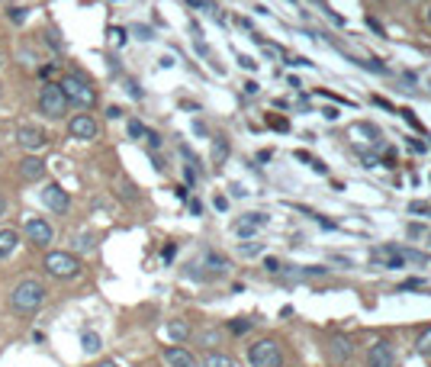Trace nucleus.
<instances>
[{"label": "nucleus", "instance_id": "obj_1", "mask_svg": "<svg viewBox=\"0 0 431 367\" xmlns=\"http://www.w3.org/2000/svg\"><path fill=\"white\" fill-rule=\"evenodd\" d=\"M10 303H13V309H17V313L29 316V313H36V309L45 303V287H42L39 280H33V277H26V280H20V284L13 287Z\"/></svg>", "mask_w": 431, "mask_h": 367}, {"label": "nucleus", "instance_id": "obj_2", "mask_svg": "<svg viewBox=\"0 0 431 367\" xmlns=\"http://www.w3.org/2000/svg\"><path fill=\"white\" fill-rule=\"evenodd\" d=\"M370 261L377 267H390V271H396V267H402L406 261L428 264V255H422V251H409V248H396V245H383V248L370 251Z\"/></svg>", "mask_w": 431, "mask_h": 367}, {"label": "nucleus", "instance_id": "obj_3", "mask_svg": "<svg viewBox=\"0 0 431 367\" xmlns=\"http://www.w3.org/2000/svg\"><path fill=\"white\" fill-rule=\"evenodd\" d=\"M61 87V93H65V100L68 103H75V107H81V110H91L93 103H97V93H93V87L84 77H77V75H68L65 81L59 84Z\"/></svg>", "mask_w": 431, "mask_h": 367}, {"label": "nucleus", "instance_id": "obj_4", "mask_svg": "<svg viewBox=\"0 0 431 367\" xmlns=\"http://www.w3.org/2000/svg\"><path fill=\"white\" fill-rule=\"evenodd\" d=\"M248 364L251 367H283V348L274 338H261L248 348Z\"/></svg>", "mask_w": 431, "mask_h": 367}, {"label": "nucleus", "instance_id": "obj_5", "mask_svg": "<svg viewBox=\"0 0 431 367\" xmlns=\"http://www.w3.org/2000/svg\"><path fill=\"white\" fill-rule=\"evenodd\" d=\"M39 110L49 119H61V117H65L68 100H65V93H61L59 84H45V87L39 91Z\"/></svg>", "mask_w": 431, "mask_h": 367}, {"label": "nucleus", "instance_id": "obj_6", "mask_svg": "<svg viewBox=\"0 0 431 367\" xmlns=\"http://www.w3.org/2000/svg\"><path fill=\"white\" fill-rule=\"evenodd\" d=\"M45 271H49L52 277H75L77 271H81V264H77L75 255H65V251H52L49 258H45Z\"/></svg>", "mask_w": 431, "mask_h": 367}, {"label": "nucleus", "instance_id": "obj_7", "mask_svg": "<svg viewBox=\"0 0 431 367\" xmlns=\"http://www.w3.org/2000/svg\"><path fill=\"white\" fill-rule=\"evenodd\" d=\"M17 139H20V145H23V149H42V145H45V139H49V135H45V129H42V126H36V123H23L17 129Z\"/></svg>", "mask_w": 431, "mask_h": 367}, {"label": "nucleus", "instance_id": "obj_8", "mask_svg": "<svg viewBox=\"0 0 431 367\" xmlns=\"http://www.w3.org/2000/svg\"><path fill=\"white\" fill-rule=\"evenodd\" d=\"M367 367H396V351L390 342H377L367 354Z\"/></svg>", "mask_w": 431, "mask_h": 367}, {"label": "nucleus", "instance_id": "obj_9", "mask_svg": "<svg viewBox=\"0 0 431 367\" xmlns=\"http://www.w3.org/2000/svg\"><path fill=\"white\" fill-rule=\"evenodd\" d=\"M42 203L52 209V213H68V207H71V200H68V193L61 190L59 184H49L45 190H42Z\"/></svg>", "mask_w": 431, "mask_h": 367}, {"label": "nucleus", "instance_id": "obj_10", "mask_svg": "<svg viewBox=\"0 0 431 367\" xmlns=\"http://www.w3.org/2000/svg\"><path fill=\"white\" fill-rule=\"evenodd\" d=\"M264 225H267L264 213H245V216L235 223V235H239V239H251V235H255L257 229H264Z\"/></svg>", "mask_w": 431, "mask_h": 367}, {"label": "nucleus", "instance_id": "obj_11", "mask_svg": "<svg viewBox=\"0 0 431 367\" xmlns=\"http://www.w3.org/2000/svg\"><path fill=\"white\" fill-rule=\"evenodd\" d=\"M68 133L75 135V139H81V142H91V139H97V123L81 113V117H75L68 123Z\"/></svg>", "mask_w": 431, "mask_h": 367}, {"label": "nucleus", "instance_id": "obj_12", "mask_svg": "<svg viewBox=\"0 0 431 367\" xmlns=\"http://www.w3.org/2000/svg\"><path fill=\"white\" fill-rule=\"evenodd\" d=\"M26 235H29V242H36V245H49L52 225L45 223V219H26Z\"/></svg>", "mask_w": 431, "mask_h": 367}, {"label": "nucleus", "instance_id": "obj_13", "mask_svg": "<svg viewBox=\"0 0 431 367\" xmlns=\"http://www.w3.org/2000/svg\"><path fill=\"white\" fill-rule=\"evenodd\" d=\"M165 361L171 367H197L193 354L187 348H181V345H171V348H165Z\"/></svg>", "mask_w": 431, "mask_h": 367}, {"label": "nucleus", "instance_id": "obj_14", "mask_svg": "<svg viewBox=\"0 0 431 367\" xmlns=\"http://www.w3.org/2000/svg\"><path fill=\"white\" fill-rule=\"evenodd\" d=\"M20 174H23L26 181H42V177H45V161H39V158H26L23 165H20Z\"/></svg>", "mask_w": 431, "mask_h": 367}, {"label": "nucleus", "instance_id": "obj_15", "mask_svg": "<svg viewBox=\"0 0 431 367\" xmlns=\"http://www.w3.org/2000/svg\"><path fill=\"white\" fill-rule=\"evenodd\" d=\"M17 245H20V235L13 232V229H0V261L10 258Z\"/></svg>", "mask_w": 431, "mask_h": 367}, {"label": "nucleus", "instance_id": "obj_16", "mask_svg": "<svg viewBox=\"0 0 431 367\" xmlns=\"http://www.w3.org/2000/svg\"><path fill=\"white\" fill-rule=\"evenodd\" d=\"M167 338H174V342H183V338H190V326H187L183 319H174V322H167Z\"/></svg>", "mask_w": 431, "mask_h": 367}, {"label": "nucleus", "instance_id": "obj_17", "mask_svg": "<svg viewBox=\"0 0 431 367\" xmlns=\"http://www.w3.org/2000/svg\"><path fill=\"white\" fill-rule=\"evenodd\" d=\"M206 267H209V274H225V271H229V261H225L222 255L209 251V255H206Z\"/></svg>", "mask_w": 431, "mask_h": 367}, {"label": "nucleus", "instance_id": "obj_18", "mask_svg": "<svg viewBox=\"0 0 431 367\" xmlns=\"http://www.w3.org/2000/svg\"><path fill=\"white\" fill-rule=\"evenodd\" d=\"M225 158H229V142H225L222 135H216V142H213V161H216V165H222Z\"/></svg>", "mask_w": 431, "mask_h": 367}, {"label": "nucleus", "instance_id": "obj_19", "mask_svg": "<svg viewBox=\"0 0 431 367\" xmlns=\"http://www.w3.org/2000/svg\"><path fill=\"white\" fill-rule=\"evenodd\" d=\"M203 367H239L232 358H225V354H206L203 358Z\"/></svg>", "mask_w": 431, "mask_h": 367}, {"label": "nucleus", "instance_id": "obj_20", "mask_svg": "<svg viewBox=\"0 0 431 367\" xmlns=\"http://www.w3.org/2000/svg\"><path fill=\"white\" fill-rule=\"evenodd\" d=\"M81 345H84V351H87V354H97V351H100V335L97 332H84Z\"/></svg>", "mask_w": 431, "mask_h": 367}, {"label": "nucleus", "instance_id": "obj_21", "mask_svg": "<svg viewBox=\"0 0 431 367\" xmlns=\"http://www.w3.org/2000/svg\"><path fill=\"white\" fill-rule=\"evenodd\" d=\"M335 358H351V342H348V338H335Z\"/></svg>", "mask_w": 431, "mask_h": 367}, {"label": "nucleus", "instance_id": "obj_22", "mask_svg": "<svg viewBox=\"0 0 431 367\" xmlns=\"http://www.w3.org/2000/svg\"><path fill=\"white\" fill-rule=\"evenodd\" d=\"M126 129H129V135H133V139H145V135H149V129H145L139 119H129V126H126Z\"/></svg>", "mask_w": 431, "mask_h": 367}, {"label": "nucleus", "instance_id": "obj_23", "mask_svg": "<svg viewBox=\"0 0 431 367\" xmlns=\"http://www.w3.org/2000/svg\"><path fill=\"white\" fill-rule=\"evenodd\" d=\"M418 351H422V354H431V329L418 335Z\"/></svg>", "mask_w": 431, "mask_h": 367}, {"label": "nucleus", "instance_id": "obj_24", "mask_svg": "<svg viewBox=\"0 0 431 367\" xmlns=\"http://www.w3.org/2000/svg\"><path fill=\"white\" fill-rule=\"evenodd\" d=\"M248 329H251V319H235V322H232V332L235 335H245Z\"/></svg>", "mask_w": 431, "mask_h": 367}, {"label": "nucleus", "instance_id": "obj_25", "mask_svg": "<svg viewBox=\"0 0 431 367\" xmlns=\"http://www.w3.org/2000/svg\"><path fill=\"white\" fill-rule=\"evenodd\" d=\"M109 42H113V45H123V42H126V33L119 29V26H113V29H109Z\"/></svg>", "mask_w": 431, "mask_h": 367}, {"label": "nucleus", "instance_id": "obj_26", "mask_svg": "<svg viewBox=\"0 0 431 367\" xmlns=\"http://www.w3.org/2000/svg\"><path fill=\"white\" fill-rule=\"evenodd\" d=\"M187 3H190V7H203V10H209V13H216L213 0H187ZM216 17H219V13H216Z\"/></svg>", "mask_w": 431, "mask_h": 367}, {"label": "nucleus", "instance_id": "obj_27", "mask_svg": "<svg viewBox=\"0 0 431 367\" xmlns=\"http://www.w3.org/2000/svg\"><path fill=\"white\" fill-rule=\"evenodd\" d=\"M264 267L271 271V274H280V261L277 258H264Z\"/></svg>", "mask_w": 431, "mask_h": 367}, {"label": "nucleus", "instance_id": "obj_28", "mask_svg": "<svg viewBox=\"0 0 431 367\" xmlns=\"http://www.w3.org/2000/svg\"><path fill=\"white\" fill-rule=\"evenodd\" d=\"M133 33L139 36V39H151V29H149V26H133Z\"/></svg>", "mask_w": 431, "mask_h": 367}, {"label": "nucleus", "instance_id": "obj_29", "mask_svg": "<svg viewBox=\"0 0 431 367\" xmlns=\"http://www.w3.org/2000/svg\"><path fill=\"white\" fill-rule=\"evenodd\" d=\"M257 251H261V245H245V248H241V255H245V258H255Z\"/></svg>", "mask_w": 431, "mask_h": 367}, {"label": "nucleus", "instance_id": "obj_30", "mask_svg": "<svg viewBox=\"0 0 431 367\" xmlns=\"http://www.w3.org/2000/svg\"><path fill=\"white\" fill-rule=\"evenodd\" d=\"M10 20H13V23H23V20H26V13H23V10H20V7H13V10H10Z\"/></svg>", "mask_w": 431, "mask_h": 367}, {"label": "nucleus", "instance_id": "obj_31", "mask_svg": "<svg viewBox=\"0 0 431 367\" xmlns=\"http://www.w3.org/2000/svg\"><path fill=\"white\" fill-rule=\"evenodd\" d=\"M239 61H241V68H248V71H255V68H257V61H255V59H248V55H241Z\"/></svg>", "mask_w": 431, "mask_h": 367}, {"label": "nucleus", "instance_id": "obj_32", "mask_svg": "<svg viewBox=\"0 0 431 367\" xmlns=\"http://www.w3.org/2000/svg\"><path fill=\"white\" fill-rule=\"evenodd\" d=\"M418 287H422V280H418V277H412V280H406V284H402V290H418Z\"/></svg>", "mask_w": 431, "mask_h": 367}, {"label": "nucleus", "instance_id": "obj_33", "mask_svg": "<svg viewBox=\"0 0 431 367\" xmlns=\"http://www.w3.org/2000/svg\"><path fill=\"white\" fill-rule=\"evenodd\" d=\"M145 139H149V145H151V149H158V145H161V135H158V133H149V135H145Z\"/></svg>", "mask_w": 431, "mask_h": 367}, {"label": "nucleus", "instance_id": "obj_34", "mask_svg": "<svg viewBox=\"0 0 431 367\" xmlns=\"http://www.w3.org/2000/svg\"><path fill=\"white\" fill-rule=\"evenodd\" d=\"M367 26H370L373 33H383V26H380V23H377V20H370V17H367Z\"/></svg>", "mask_w": 431, "mask_h": 367}, {"label": "nucleus", "instance_id": "obj_35", "mask_svg": "<svg viewBox=\"0 0 431 367\" xmlns=\"http://www.w3.org/2000/svg\"><path fill=\"white\" fill-rule=\"evenodd\" d=\"M107 117H109V119H116V117H123V110H119V107H109V110H107Z\"/></svg>", "mask_w": 431, "mask_h": 367}, {"label": "nucleus", "instance_id": "obj_36", "mask_svg": "<svg viewBox=\"0 0 431 367\" xmlns=\"http://www.w3.org/2000/svg\"><path fill=\"white\" fill-rule=\"evenodd\" d=\"M3 213H7V197L0 193V216H3Z\"/></svg>", "mask_w": 431, "mask_h": 367}, {"label": "nucleus", "instance_id": "obj_37", "mask_svg": "<svg viewBox=\"0 0 431 367\" xmlns=\"http://www.w3.org/2000/svg\"><path fill=\"white\" fill-rule=\"evenodd\" d=\"M103 367H119V364H113V361H107V364H103Z\"/></svg>", "mask_w": 431, "mask_h": 367}, {"label": "nucleus", "instance_id": "obj_38", "mask_svg": "<svg viewBox=\"0 0 431 367\" xmlns=\"http://www.w3.org/2000/svg\"><path fill=\"white\" fill-rule=\"evenodd\" d=\"M428 23H431V10H428Z\"/></svg>", "mask_w": 431, "mask_h": 367}]
</instances>
